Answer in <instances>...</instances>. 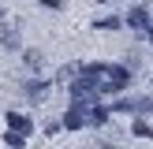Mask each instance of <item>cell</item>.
I'll use <instances>...</instances> for the list:
<instances>
[{
  "instance_id": "cell-1",
  "label": "cell",
  "mask_w": 153,
  "mask_h": 149,
  "mask_svg": "<svg viewBox=\"0 0 153 149\" xmlns=\"http://www.w3.org/2000/svg\"><path fill=\"white\" fill-rule=\"evenodd\" d=\"M97 93H101V86L90 78H71V101L79 104V108H90V104H97Z\"/></svg>"
},
{
  "instance_id": "cell-2",
  "label": "cell",
  "mask_w": 153,
  "mask_h": 149,
  "mask_svg": "<svg viewBox=\"0 0 153 149\" xmlns=\"http://www.w3.org/2000/svg\"><path fill=\"white\" fill-rule=\"evenodd\" d=\"M105 74H108V82H105L101 89H123L127 82H131V71H127V67H112V63H105Z\"/></svg>"
},
{
  "instance_id": "cell-3",
  "label": "cell",
  "mask_w": 153,
  "mask_h": 149,
  "mask_svg": "<svg viewBox=\"0 0 153 149\" xmlns=\"http://www.w3.org/2000/svg\"><path fill=\"white\" fill-rule=\"evenodd\" d=\"M0 45L4 49H19V30H15L11 19H4V11H0Z\"/></svg>"
},
{
  "instance_id": "cell-4",
  "label": "cell",
  "mask_w": 153,
  "mask_h": 149,
  "mask_svg": "<svg viewBox=\"0 0 153 149\" xmlns=\"http://www.w3.org/2000/svg\"><path fill=\"white\" fill-rule=\"evenodd\" d=\"M60 123H64V131H82V127H86V108L71 104V108H67V116L60 119Z\"/></svg>"
},
{
  "instance_id": "cell-5",
  "label": "cell",
  "mask_w": 153,
  "mask_h": 149,
  "mask_svg": "<svg viewBox=\"0 0 153 149\" xmlns=\"http://www.w3.org/2000/svg\"><path fill=\"white\" fill-rule=\"evenodd\" d=\"M7 127H11V131H19V134H30V131H34V119L22 116V112H7Z\"/></svg>"
},
{
  "instance_id": "cell-6",
  "label": "cell",
  "mask_w": 153,
  "mask_h": 149,
  "mask_svg": "<svg viewBox=\"0 0 153 149\" xmlns=\"http://www.w3.org/2000/svg\"><path fill=\"white\" fill-rule=\"evenodd\" d=\"M127 26L146 30V26H149V11H146V7H131V11H127Z\"/></svg>"
},
{
  "instance_id": "cell-7",
  "label": "cell",
  "mask_w": 153,
  "mask_h": 149,
  "mask_svg": "<svg viewBox=\"0 0 153 149\" xmlns=\"http://www.w3.org/2000/svg\"><path fill=\"white\" fill-rule=\"evenodd\" d=\"M22 89H26L30 101H45V97H49V82H26Z\"/></svg>"
},
{
  "instance_id": "cell-8",
  "label": "cell",
  "mask_w": 153,
  "mask_h": 149,
  "mask_svg": "<svg viewBox=\"0 0 153 149\" xmlns=\"http://www.w3.org/2000/svg\"><path fill=\"white\" fill-rule=\"evenodd\" d=\"M105 119H108V108H105V104H90V112H86V123H94V127H101Z\"/></svg>"
},
{
  "instance_id": "cell-9",
  "label": "cell",
  "mask_w": 153,
  "mask_h": 149,
  "mask_svg": "<svg viewBox=\"0 0 153 149\" xmlns=\"http://www.w3.org/2000/svg\"><path fill=\"white\" fill-rule=\"evenodd\" d=\"M4 142H7V149H22V145H26V134H19V131L7 127V131H4Z\"/></svg>"
},
{
  "instance_id": "cell-10",
  "label": "cell",
  "mask_w": 153,
  "mask_h": 149,
  "mask_svg": "<svg viewBox=\"0 0 153 149\" xmlns=\"http://www.w3.org/2000/svg\"><path fill=\"white\" fill-rule=\"evenodd\" d=\"M131 134H138V138H153V127H146V123H142V119H134Z\"/></svg>"
},
{
  "instance_id": "cell-11",
  "label": "cell",
  "mask_w": 153,
  "mask_h": 149,
  "mask_svg": "<svg viewBox=\"0 0 153 149\" xmlns=\"http://www.w3.org/2000/svg\"><path fill=\"white\" fill-rule=\"evenodd\" d=\"M94 26H97V30H116V26H120V19H116V15H112V19H97Z\"/></svg>"
},
{
  "instance_id": "cell-12",
  "label": "cell",
  "mask_w": 153,
  "mask_h": 149,
  "mask_svg": "<svg viewBox=\"0 0 153 149\" xmlns=\"http://www.w3.org/2000/svg\"><path fill=\"white\" fill-rule=\"evenodd\" d=\"M60 131H64V123H56V119H52V123H49V127H45V134H49V138H56V134H60Z\"/></svg>"
},
{
  "instance_id": "cell-13",
  "label": "cell",
  "mask_w": 153,
  "mask_h": 149,
  "mask_svg": "<svg viewBox=\"0 0 153 149\" xmlns=\"http://www.w3.org/2000/svg\"><path fill=\"white\" fill-rule=\"evenodd\" d=\"M26 63L30 67H41V52H26Z\"/></svg>"
},
{
  "instance_id": "cell-14",
  "label": "cell",
  "mask_w": 153,
  "mask_h": 149,
  "mask_svg": "<svg viewBox=\"0 0 153 149\" xmlns=\"http://www.w3.org/2000/svg\"><path fill=\"white\" fill-rule=\"evenodd\" d=\"M41 7H49V11H60L64 4H60V0H41Z\"/></svg>"
},
{
  "instance_id": "cell-15",
  "label": "cell",
  "mask_w": 153,
  "mask_h": 149,
  "mask_svg": "<svg viewBox=\"0 0 153 149\" xmlns=\"http://www.w3.org/2000/svg\"><path fill=\"white\" fill-rule=\"evenodd\" d=\"M149 45H153V30H149Z\"/></svg>"
},
{
  "instance_id": "cell-16",
  "label": "cell",
  "mask_w": 153,
  "mask_h": 149,
  "mask_svg": "<svg viewBox=\"0 0 153 149\" xmlns=\"http://www.w3.org/2000/svg\"><path fill=\"white\" fill-rule=\"evenodd\" d=\"M97 4H105V0H97Z\"/></svg>"
}]
</instances>
